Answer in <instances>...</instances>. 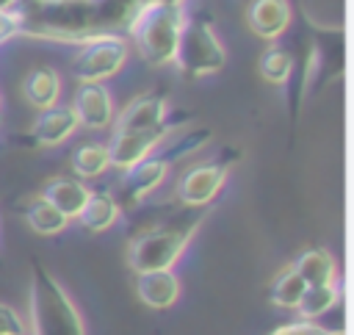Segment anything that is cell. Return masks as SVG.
Segmentation results:
<instances>
[{
	"label": "cell",
	"mask_w": 354,
	"mask_h": 335,
	"mask_svg": "<svg viewBox=\"0 0 354 335\" xmlns=\"http://www.w3.org/2000/svg\"><path fill=\"white\" fill-rule=\"evenodd\" d=\"M136 11V0H17L11 8L22 39L77 47L100 36H124Z\"/></svg>",
	"instance_id": "obj_1"
},
{
	"label": "cell",
	"mask_w": 354,
	"mask_h": 335,
	"mask_svg": "<svg viewBox=\"0 0 354 335\" xmlns=\"http://www.w3.org/2000/svg\"><path fill=\"white\" fill-rule=\"evenodd\" d=\"M213 138L210 127H188L185 133H180L177 138H166L155 152H149L144 161H138L136 166L119 172V180L113 185L116 191V202H122L124 208H136L141 205L169 174V169L174 163H180L183 158L194 155L196 150H202L207 141Z\"/></svg>",
	"instance_id": "obj_2"
},
{
	"label": "cell",
	"mask_w": 354,
	"mask_h": 335,
	"mask_svg": "<svg viewBox=\"0 0 354 335\" xmlns=\"http://www.w3.org/2000/svg\"><path fill=\"white\" fill-rule=\"evenodd\" d=\"M205 216H207V208H185L180 216L174 213L171 219L141 230L127 244V266L136 274L174 269L183 252L188 249L191 238L202 227Z\"/></svg>",
	"instance_id": "obj_3"
},
{
	"label": "cell",
	"mask_w": 354,
	"mask_h": 335,
	"mask_svg": "<svg viewBox=\"0 0 354 335\" xmlns=\"http://www.w3.org/2000/svg\"><path fill=\"white\" fill-rule=\"evenodd\" d=\"M28 335H86V321L66 288L39 263L30 269Z\"/></svg>",
	"instance_id": "obj_4"
},
{
	"label": "cell",
	"mask_w": 354,
	"mask_h": 335,
	"mask_svg": "<svg viewBox=\"0 0 354 335\" xmlns=\"http://www.w3.org/2000/svg\"><path fill=\"white\" fill-rule=\"evenodd\" d=\"M185 19H188L185 6H171V3L138 6V11L133 14L124 30V39L133 42L138 58L147 61V66L160 69L174 61Z\"/></svg>",
	"instance_id": "obj_5"
},
{
	"label": "cell",
	"mask_w": 354,
	"mask_h": 335,
	"mask_svg": "<svg viewBox=\"0 0 354 335\" xmlns=\"http://www.w3.org/2000/svg\"><path fill=\"white\" fill-rule=\"evenodd\" d=\"M183 78L199 80V78H210L216 72L224 69L227 64V50L213 28V22L207 17H188L185 28L180 33L177 42V53L171 61Z\"/></svg>",
	"instance_id": "obj_6"
},
{
	"label": "cell",
	"mask_w": 354,
	"mask_h": 335,
	"mask_svg": "<svg viewBox=\"0 0 354 335\" xmlns=\"http://www.w3.org/2000/svg\"><path fill=\"white\" fill-rule=\"evenodd\" d=\"M238 161H241V152L235 147H224L216 158L188 166L174 185V197L180 199L183 208H207L224 188V183Z\"/></svg>",
	"instance_id": "obj_7"
},
{
	"label": "cell",
	"mask_w": 354,
	"mask_h": 335,
	"mask_svg": "<svg viewBox=\"0 0 354 335\" xmlns=\"http://www.w3.org/2000/svg\"><path fill=\"white\" fill-rule=\"evenodd\" d=\"M130 58V42L122 33L100 36L77 47L69 64V75L77 83H102L122 72Z\"/></svg>",
	"instance_id": "obj_8"
},
{
	"label": "cell",
	"mask_w": 354,
	"mask_h": 335,
	"mask_svg": "<svg viewBox=\"0 0 354 335\" xmlns=\"http://www.w3.org/2000/svg\"><path fill=\"white\" fill-rule=\"evenodd\" d=\"M177 127V119H169L160 127H149V130H113L108 147V161L116 172H124L130 166H136L138 161H144L149 152H155L166 138H171Z\"/></svg>",
	"instance_id": "obj_9"
},
{
	"label": "cell",
	"mask_w": 354,
	"mask_h": 335,
	"mask_svg": "<svg viewBox=\"0 0 354 335\" xmlns=\"http://www.w3.org/2000/svg\"><path fill=\"white\" fill-rule=\"evenodd\" d=\"M72 111L77 116L80 127L88 130H105L111 127L116 108H113V94L108 91L105 83H80L72 100Z\"/></svg>",
	"instance_id": "obj_10"
},
{
	"label": "cell",
	"mask_w": 354,
	"mask_h": 335,
	"mask_svg": "<svg viewBox=\"0 0 354 335\" xmlns=\"http://www.w3.org/2000/svg\"><path fill=\"white\" fill-rule=\"evenodd\" d=\"M169 119H174L169 114V100L160 91H144L138 97H133L124 111L119 116H113L111 127L113 130H149V127H160Z\"/></svg>",
	"instance_id": "obj_11"
},
{
	"label": "cell",
	"mask_w": 354,
	"mask_h": 335,
	"mask_svg": "<svg viewBox=\"0 0 354 335\" xmlns=\"http://www.w3.org/2000/svg\"><path fill=\"white\" fill-rule=\"evenodd\" d=\"M77 116L72 105H53L47 111H39V116L30 125V133L22 138L33 147H61L77 133Z\"/></svg>",
	"instance_id": "obj_12"
},
{
	"label": "cell",
	"mask_w": 354,
	"mask_h": 335,
	"mask_svg": "<svg viewBox=\"0 0 354 335\" xmlns=\"http://www.w3.org/2000/svg\"><path fill=\"white\" fill-rule=\"evenodd\" d=\"M293 19V8L288 0H249L246 6V28L263 39L277 42L288 33Z\"/></svg>",
	"instance_id": "obj_13"
},
{
	"label": "cell",
	"mask_w": 354,
	"mask_h": 335,
	"mask_svg": "<svg viewBox=\"0 0 354 335\" xmlns=\"http://www.w3.org/2000/svg\"><path fill=\"white\" fill-rule=\"evenodd\" d=\"M180 291H183V285H180V277L174 274V269L136 274V296L141 305H147L152 310H169L171 305H177Z\"/></svg>",
	"instance_id": "obj_14"
},
{
	"label": "cell",
	"mask_w": 354,
	"mask_h": 335,
	"mask_svg": "<svg viewBox=\"0 0 354 335\" xmlns=\"http://www.w3.org/2000/svg\"><path fill=\"white\" fill-rule=\"evenodd\" d=\"M41 197H44L53 208H58V210L72 221V219H77V213H80V210H83V205L88 202L91 188L86 185V180H77V177H66V174H61V177H53V180H47V183H44Z\"/></svg>",
	"instance_id": "obj_15"
},
{
	"label": "cell",
	"mask_w": 354,
	"mask_h": 335,
	"mask_svg": "<svg viewBox=\"0 0 354 335\" xmlns=\"http://www.w3.org/2000/svg\"><path fill=\"white\" fill-rule=\"evenodd\" d=\"M61 91H64V83H61L58 69H53V66H33L22 78V97L36 111H47V108L58 105Z\"/></svg>",
	"instance_id": "obj_16"
},
{
	"label": "cell",
	"mask_w": 354,
	"mask_h": 335,
	"mask_svg": "<svg viewBox=\"0 0 354 335\" xmlns=\"http://www.w3.org/2000/svg\"><path fill=\"white\" fill-rule=\"evenodd\" d=\"M296 274L307 285H324V282H337V260L326 246H310L299 252V257L290 263Z\"/></svg>",
	"instance_id": "obj_17"
},
{
	"label": "cell",
	"mask_w": 354,
	"mask_h": 335,
	"mask_svg": "<svg viewBox=\"0 0 354 335\" xmlns=\"http://www.w3.org/2000/svg\"><path fill=\"white\" fill-rule=\"evenodd\" d=\"M22 216H25L28 227H30L36 235H44V238L61 235V233L69 227V219H66L58 208H53L41 194H36V197H30V199L22 202Z\"/></svg>",
	"instance_id": "obj_18"
},
{
	"label": "cell",
	"mask_w": 354,
	"mask_h": 335,
	"mask_svg": "<svg viewBox=\"0 0 354 335\" xmlns=\"http://www.w3.org/2000/svg\"><path fill=\"white\" fill-rule=\"evenodd\" d=\"M122 216L119 202L113 199V194H102V191H91L88 202L83 205V210L77 213V221L83 224V230L88 233H105L111 230Z\"/></svg>",
	"instance_id": "obj_19"
},
{
	"label": "cell",
	"mask_w": 354,
	"mask_h": 335,
	"mask_svg": "<svg viewBox=\"0 0 354 335\" xmlns=\"http://www.w3.org/2000/svg\"><path fill=\"white\" fill-rule=\"evenodd\" d=\"M337 305H340V280L324 282V285H307L296 305V313L301 321H318L329 316Z\"/></svg>",
	"instance_id": "obj_20"
},
{
	"label": "cell",
	"mask_w": 354,
	"mask_h": 335,
	"mask_svg": "<svg viewBox=\"0 0 354 335\" xmlns=\"http://www.w3.org/2000/svg\"><path fill=\"white\" fill-rule=\"evenodd\" d=\"M69 169L77 180H94V177H102L108 169H111V161H108V147L100 144V141H86V144H77L69 155Z\"/></svg>",
	"instance_id": "obj_21"
},
{
	"label": "cell",
	"mask_w": 354,
	"mask_h": 335,
	"mask_svg": "<svg viewBox=\"0 0 354 335\" xmlns=\"http://www.w3.org/2000/svg\"><path fill=\"white\" fill-rule=\"evenodd\" d=\"M307 282L296 274L293 266H285L277 271V277L271 280V288H268V299L274 307H282V310H296L301 293H304Z\"/></svg>",
	"instance_id": "obj_22"
},
{
	"label": "cell",
	"mask_w": 354,
	"mask_h": 335,
	"mask_svg": "<svg viewBox=\"0 0 354 335\" xmlns=\"http://www.w3.org/2000/svg\"><path fill=\"white\" fill-rule=\"evenodd\" d=\"M257 69H260L266 83L285 86L293 75V55H290V50H285L279 44H271L268 50H263V55L257 61Z\"/></svg>",
	"instance_id": "obj_23"
},
{
	"label": "cell",
	"mask_w": 354,
	"mask_h": 335,
	"mask_svg": "<svg viewBox=\"0 0 354 335\" xmlns=\"http://www.w3.org/2000/svg\"><path fill=\"white\" fill-rule=\"evenodd\" d=\"M28 332V324L22 318L19 310H14L11 305L0 302V335H25Z\"/></svg>",
	"instance_id": "obj_24"
},
{
	"label": "cell",
	"mask_w": 354,
	"mask_h": 335,
	"mask_svg": "<svg viewBox=\"0 0 354 335\" xmlns=\"http://www.w3.org/2000/svg\"><path fill=\"white\" fill-rule=\"evenodd\" d=\"M271 335H335V332L329 327H321L318 321H301V318H296V321H288V324L277 327Z\"/></svg>",
	"instance_id": "obj_25"
},
{
	"label": "cell",
	"mask_w": 354,
	"mask_h": 335,
	"mask_svg": "<svg viewBox=\"0 0 354 335\" xmlns=\"http://www.w3.org/2000/svg\"><path fill=\"white\" fill-rule=\"evenodd\" d=\"M17 36H19V30H17V19H14V14L0 11V47L8 44L11 39H17Z\"/></svg>",
	"instance_id": "obj_26"
},
{
	"label": "cell",
	"mask_w": 354,
	"mask_h": 335,
	"mask_svg": "<svg viewBox=\"0 0 354 335\" xmlns=\"http://www.w3.org/2000/svg\"><path fill=\"white\" fill-rule=\"evenodd\" d=\"M138 6H149V3H171V6H185V0H136Z\"/></svg>",
	"instance_id": "obj_27"
},
{
	"label": "cell",
	"mask_w": 354,
	"mask_h": 335,
	"mask_svg": "<svg viewBox=\"0 0 354 335\" xmlns=\"http://www.w3.org/2000/svg\"><path fill=\"white\" fill-rule=\"evenodd\" d=\"M0 108H3V94H0Z\"/></svg>",
	"instance_id": "obj_28"
},
{
	"label": "cell",
	"mask_w": 354,
	"mask_h": 335,
	"mask_svg": "<svg viewBox=\"0 0 354 335\" xmlns=\"http://www.w3.org/2000/svg\"><path fill=\"white\" fill-rule=\"evenodd\" d=\"M25 335H28V332H25Z\"/></svg>",
	"instance_id": "obj_29"
}]
</instances>
